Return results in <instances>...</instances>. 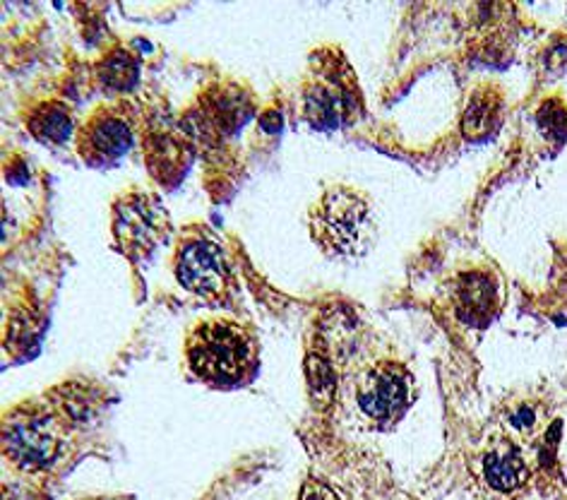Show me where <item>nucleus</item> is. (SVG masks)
Segmentation results:
<instances>
[{
    "label": "nucleus",
    "instance_id": "3",
    "mask_svg": "<svg viewBox=\"0 0 567 500\" xmlns=\"http://www.w3.org/2000/svg\"><path fill=\"white\" fill-rule=\"evenodd\" d=\"M63 431L44 407H20L3 426V450L10 462L27 471H41L53 465L61 452Z\"/></svg>",
    "mask_w": 567,
    "mask_h": 500
},
{
    "label": "nucleus",
    "instance_id": "16",
    "mask_svg": "<svg viewBox=\"0 0 567 500\" xmlns=\"http://www.w3.org/2000/svg\"><path fill=\"white\" fill-rule=\"evenodd\" d=\"M457 296L462 302V316H464V313H470L472 323H476L478 313H486V316H491V310H493V284H491V279L478 277V275L466 277L462 282Z\"/></svg>",
    "mask_w": 567,
    "mask_h": 500
},
{
    "label": "nucleus",
    "instance_id": "2",
    "mask_svg": "<svg viewBox=\"0 0 567 500\" xmlns=\"http://www.w3.org/2000/svg\"><path fill=\"white\" fill-rule=\"evenodd\" d=\"M310 232L320 248L334 255H357L373 232L371 210L361 193L334 185L310 212Z\"/></svg>",
    "mask_w": 567,
    "mask_h": 500
},
{
    "label": "nucleus",
    "instance_id": "5",
    "mask_svg": "<svg viewBox=\"0 0 567 500\" xmlns=\"http://www.w3.org/2000/svg\"><path fill=\"white\" fill-rule=\"evenodd\" d=\"M174 269L181 287L207 298V302H219L229 292V261L219 243L207 234H190L178 243Z\"/></svg>",
    "mask_w": 567,
    "mask_h": 500
},
{
    "label": "nucleus",
    "instance_id": "14",
    "mask_svg": "<svg viewBox=\"0 0 567 500\" xmlns=\"http://www.w3.org/2000/svg\"><path fill=\"white\" fill-rule=\"evenodd\" d=\"M27 131H30L37 140L41 142H65L75 131V121H73V111H70L61 102H39L32 106V111L27 113Z\"/></svg>",
    "mask_w": 567,
    "mask_h": 500
},
{
    "label": "nucleus",
    "instance_id": "4",
    "mask_svg": "<svg viewBox=\"0 0 567 500\" xmlns=\"http://www.w3.org/2000/svg\"><path fill=\"white\" fill-rule=\"evenodd\" d=\"M416 399V378L404 364L382 359L365 368L359 380L357 402L368 419L392 426L400 421Z\"/></svg>",
    "mask_w": 567,
    "mask_h": 500
},
{
    "label": "nucleus",
    "instance_id": "13",
    "mask_svg": "<svg viewBox=\"0 0 567 500\" xmlns=\"http://www.w3.org/2000/svg\"><path fill=\"white\" fill-rule=\"evenodd\" d=\"M546 407L532 397H515L501 409L503 433L517 442H529L546 426Z\"/></svg>",
    "mask_w": 567,
    "mask_h": 500
},
{
    "label": "nucleus",
    "instance_id": "12",
    "mask_svg": "<svg viewBox=\"0 0 567 500\" xmlns=\"http://www.w3.org/2000/svg\"><path fill=\"white\" fill-rule=\"evenodd\" d=\"M503 111V94L493 84H484L472 92L462 119V133L466 140H486L498 127Z\"/></svg>",
    "mask_w": 567,
    "mask_h": 500
},
{
    "label": "nucleus",
    "instance_id": "19",
    "mask_svg": "<svg viewBox=\"0 0 567 500\" xmlns=\"http://www.w3.org/2000/svg\"><path fill=\"white\" fill-rule=\"evenodd\" d=\"M92 500H104V498H92Z\"/></svg>",
    "mask_w": 567,
    "mask_h": 500
},
{
    "label": "nucleus",
    "instance_id": "17",
    "mask_svg": "<svg viewBox=\"0 0 567 500\" xmlns=\"http://www.w3.org/2000/svg\"><path fill=\"white\" fill-rule=\"evenodd\" d=\"M301 500H339L328 483L308 481L301 491Z\"/></svg>",
    "mask_w": 567,
    "mask_h": 500
},
{
    "label": "nucleus",
    "instance_id": "6",
    "mask_svg": "<svg viewBox=\"0 0 567 500\" xmlns=\"http://www.w3.org/2000/svg\"><path fill=\"white\" fill-rule=\"evenodd\" d=\"M133 147V119L123 104H102L78 131V152L87 164L104 166Z\"/></svg>",
    "mask_w": 567,
    "mask_h": 500
},
{
    "label": "nucleus",
    "instance_id": "15",
    "mask_svg": "<svg viewBox=\"0 0 567 500\" xmlns=\"http://www.w3.org/2000/svg\"><path fill=\"white\" fill-rule=\"evenodd\" d=\"M96 73H99V78H102L106 88L131 90L137 82L140 63L133 53H127L125 49H116V51H111L102 63H99Z\"/></svg>",
    "mask_w": 567,
    "mask_h": 500
},
{
    "label": "nucleus",
    "instance_id": "18",
    "mask_svg": "<svg viewBox=\"0 0 567 500\" xmlns=\"http://www.w3.org/2000/svg\"><path fill=\"white\" fill-rule=\"evenodd\" d=\"M260 125L265 127V131H269V133H277V131H281V116H279L275 109H269L265 116L260 119Z\"/></svg>",
    "mask_w": 567,
    "mask_h": 500
},
{
    "label": "nucleus",
    "instance_id": "7",
    "mask_svg": "<svg viewBox=\"0 0 567 500\" xmlns=\"http://www.w3.org/2000/svg\"><path fill=\"white\" fill-rule=\"evenodd\" d=\"M164 228H168L166 212L157 200L145 193L125 195L116 205L113 232L125 255L150 253L164 238Z\"/></svg>",
    "mask_w": 567,
    "mask_h": 500
},
{
    "label": "nucleus",
    "instance_id": "1",
    "mask_svg": "<svg viewBox=\"0 0 567 500\" xmlns=\"http://www.w3.org/2000/svg\"><path fill=\"white\" fill-rule=\"evenodd\" d=\"M186 364L197 380L212 388H238L258 374L260 347L238 320L205 318L186 337Z\"/></svg>",
    "mask_w": 567,
    "mask_h": 500
},
{
    "label": "nucleus",
    "instance_id": "9",
    "mask_svg": "<svg viewBox=\"0 0 567 500\" xmlns=\"http://www.w3.org/2000/svg\"><path fill=\"white\" fill-rule=\"evenodd\" d=\"M190 140L172 127L157 125L145 135V164L166 188L176 185L190 166Z\"/></svg>",
    "mask_w": 567,
    "mask_h": 500
},
{
    "label": "nucleus",
    "instance_id": "10",
    "mask_svg": "<svg viewBox=\"0 0 567 500\" xmlns=\"http://www.w3.org/2000/svg\"><path fill=\"white\" fill-rule=\"evenodd\" d=\"M357 92L349 90L347 82L339 80H318L310 82L306 90V111L308 119L320 127L339 125L349 113L357 109Z\"/></svg>",
    "mask_w": 567,
    "mask_h": 500
},
{
    "label": "nucleus",
    "instance_id": "11",
    "mask_svg": "<svg viewBox=\"0 0 567 500\" xmlns=\"http://www.w3.org/2000/svg\"><path fill=\"white\" fill-rule=\"evenodd\" d=\"M250 113V99H246L236 84H226V88L215 90L209 99H203L205 131H215L219 137L238 133V127L246 125Z\"/></svg>",
    "mask_w": 567,
    "mask_h": 500
},
{
    "label": "nucleus",
    "instance_id": "8",
    "mask_svg": "<svg viewBox=\"0 0 567 500\" xmlns=\"http://www.w3.org/2000/svg\"><path fill=\"white\" fill-rule=\"evenodd\" d=\"M481 475L493 491L515 493L529 483L532 469L519 442L501 431L486 442L484 452H481Z\"/></svg>",
    "mask_w": 567,
    "mask_h": 500
}]
</instances>
